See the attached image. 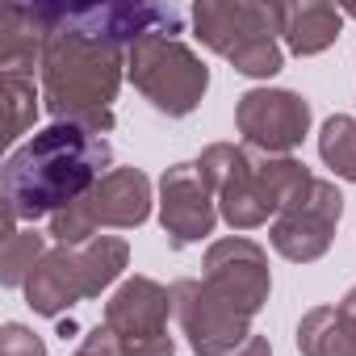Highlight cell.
Listing matches in <instances>:
<instances>
[{
    "label": "cell",
    "mask_w": 356,
    "mask_h": 356,
    "mask_svg": "<svg viewBox=\"0 0 356 356\" xmlns=\"http://www.w3.org/2000/svg\"><path fill=\"white\" fill-rule=\"evenodd\" d=\"M147 34H181V13L172 5L59 9L42 51V97L51 118L109 134L126 51Z\"/></svg>",
    "instance_id": "obj_1"
},
{
    "label": "cell",
    "mask_w": 356,
    "mask_h": 356,
    "mask_svg": "<svg viewBox=\"0 0 356 356\" xmlns=\"http://www.w3.org/2000/svg\"><path fill=\"white\" fill-rule=\"evenodd\" d=\"M109 168L105 134H92L72 122H55L17 147L5 163V239L17 235V222L55 218L76 206Z\"/></svg>",
    "instance_id": "obj_2"
},
{
    "label": "cell",
    "mask_w": 356,
    "mask_h": 356,
    "mask_svg": "<svg viewBox=\"0 0 356 356\" xmlns=\"http://www.w3.org/2000/svg\"><path fill=\"white\" fill-rule=\"evenodd\" d=\"M206 185L222 210V218L235 231H252L264 227L268 218L281 214V206L310 181L306 163L289 159V155H264L252 159L243 147L235 143H214L202 151L197 159Z\"/></svg>",
    "instance_id": "obj_3"
},
{
    "label": "cell",
    "mask_w": 356,
    "mask_h": 356,
    "mask_svg": "<svg viewBox=\"0 0 356 356\" xmlns=\"http://www.w3.org/2000/svg\"><path fill=\"white\" fill-rule=\"evenodd\" d=\"M126 260H130V248H126V239H113V235H97V239L76 243V248H55L30 273L26 298L38 314L55 318L67 306L109 289L122 277Z\"/></svg>",
    "instance_id": "obj_4"
},
{
    "label": "cell",
    "mask_w": 356,
    "mask_h": 356,
    "mask_svg": "<svg viewBox=\"0 0 356 356\" xmlns=\"http://www.w3.org/2000/svg\"><path fill=\"white\" fill-rule=\"evenodd\" d=\"M197 38L218 51L235 72L252 80H268L281 72V47H277V17L273 5H248V0H227V5H206L193 9Z\"/></svg>",
    "instance_id": "obj_5"
},
{
    "label": "cell",
    "mask_w": 356,
    "mask_h": 356,
    "mask_svg": "<svg viewBox=\"0 0 356 356\" xmlns=\"http://www.w3.org/2000/svg\"><path fill=\"white\" fill-rule=\"evenodd\" d=\"M126 72L134 88L168 118H185L206 97L210 72L206 63L176 38V34H147L126 51Z\"/></svg>",
    "instance_id": "obj_6"
},
{
    "label": "cell",
    "mask_w": 356,
    "mask_h": 356,
    "mask_svg": "<svg viewBox=\"0 0 356 356\" xmlns=\"http://www.w3.org/2000/svg\"><path fill=\"white\" fill-rule=\"evenodd\" d=\"M151 214V181L138 168H113L92 185V193H84L76 206H67L63 214L51 218V235L59 239V248H76L97 239L101 227H143Z\"/></svg>",
    "instance_id": "obj_7"
},
{
    "label": "cell",
    "mask_w": 356,
    "mask_h": 356,
    "mask_svg": "<svg viewBox=\"0 0 356 356\" xmlns=\"http://www.w3.org/2000/svg\"><path fill=\"white\" fill-rule=\"evenodd\" d=\"M339 214H343V193L331 181L310 176V181L281 206V214L273 218L268 239H273V248L285 260L310 264V260H318L331 248V235H335Z\"/></svg>",
    "instance_id": "obj_8"
},
{
    "label": "cell",
    "mask_w": 356,
    "mask_h": 356,
    "mask_svg": "<svg viewBox=\"0 0 356 356\" xmlns=\"http://www.w3.org/2000/svg\"><path fill=\"white\" fill-rule=\"evenodd\" d=\"M172 289L151 277H130L105 302V327L126 348V356H172L176 343L168 335Z\"/></svg>",
    "instance_id": "obj_9"
},
{
    "label": "cell",
    "mask_w": 356,
    "mask_h": 356,
    "mask_svg": "<svg viewBox=\"0 0 356 356\" xmlns=\"http://www.w3.org/2000/svg\"><path fill=\"white\" fill-rule=\"evenodd\" d=\"M202 285H206L218 302H227L231 310H239L243 318H256L260 306L268 302V289H273L264 248L252 243V239H243V235L210 243Z\"/></svg>",
    "instance_id": "obj_10"
},
{
    "label": "cell",
    "mask_w": 356,
    "mask_h": 356,
    "mask_svg": "<svg viewBox=\"0 0 356 356\" xmlns=\"http://www.w3.org/2000/svg\"><path fill=\"white\" fill-rule=\"evenodd\" d=\"M239 134L260 155H289L310 130V101L289 88H252L235 109Z\"/></svg>",
    "instance_id": "obj_11"
},
{
    "label": "cell",
    "mask_w": 356,
    "mask_h": 356,
    "mask_svg": "<svg viewBox=\"0 0 356 356\" xmlns=\"http://www.w3.org/2000/svg\"><path fill=\"white\" fill-rule=\"evenodd\" d=\"M172 310L181 318V331L189 335V348L197 356H235L256 331L252 318L218 302L202 281H176L172 285Z\"/></svg>",
    "instance_id": "obj_12"
},
{
    "label": "cell",
    "mask_w": 356,
    "mask_h": 356,
    "mask_svg": "<svg viewBox=\"0 0 356 356\" xmlns=\"http://www.w3.org/2000/svg\"><path fill=\"white\" fill-rule=\"evenodd\" d=\"M214 193L206 185V176L197 163H172L159 181V222L172 239V248L202 243L214 231Z\"/></svg>",
    "instance_id": "obj_13"
},
{
    "label": "cell",
    "mask_w": 356,
    "mask_h": 356,
    "mask_svg": "<svg viewBox=\"0 0 356 356\" xmlns=\"http://www.w3.org/2000/svg\"><path fill=\"white\" fill-rule=\"evenodd\" d=\"M59 22L55 5H9L0 13V67L9 76H30L34 63H42L47 38Z\"/></svg>",
    "instance_id": "obj_14"
},
{
    "label": "cell",
    "mask_w": 356,
    "mask_h": 356,
    "mask_svg": "<svg viewBox=\"0 0 356 356\" xmlns=\"http://www.w3.org/2000/svg\"><path fill=\"white\" fill-rule=\"evenodd\" d=\"M277 17V34L285 38V47L293 55H318L339 38L343 26V9L310 0V5H273Z\"/></svg>",
    "instance_id": "obj_15"
},
{
    "label": "cell",
    "mask_w": 356,
    "mask_h": 356,
    "mask_svg": "<svg viewBox=\"0 0 356 356\" xmlns=\"http://www.w3.org/2000/svg\"><path fill=\"white\" fill-rule=\"evenodd\" d=\"M298 348L302 356H356V335L343 327L335 306H314L298 323Z\"/></svg>",
    "instance_id": "obj_16"
},
{
    "label": "cell",
    "mask_w": 356,
    "mask_h": 356,
    "mask_svg": "<svg viewBox=\"0 0 356 356\" xmlns=\"http://www.w3.org/2000/svg\"><path fill=\"white\" fill-rule=\"evenodd\" d=\"M318 155L335 176L356 185V118H348V113L327 118L323 134H318Z\"/></svg>",
    "instance_id": "obj_17"
},
{
    "label": "cell",
    "mask_w": 356,
    "mask_h": 356,
    "mask_svg": "<svg viewBox=\"0 0 356 356\" xmlns=\"http://www.w3.org/2000/svg\"><path fill=\"white\" fill-rule=\"evenodd\" d=\"M0 92H5V143H17L34 118H38V92H34V80L30 76H9L0 80Z\"/></svg>",
    "instance_id": "obj_18"
},
{
    "label": "cell",
    "mask_w": 356,
    "mask_h": 356,
    "mask_svg": "<svg viewBox=\"0 0 356 356\" xmlns=\"http://www.w3.org/2000/svg\"><path fill=\"white\" fill-rule=\"evenodd\" d=\"M42 256H47V235H38V231H17L13 239H5V264H0V281H5L9 289L26 285Z\"/></svg>",
    "instance_id": "obj_19"
},
{
    "label": "cell",
    "mask_w": 356,
    "mask_h": 356,
    "mask_svg": "<svg viewBox=\"0 0 356 356\" xmlns=\"http://www.w3.org/2000/svg\"><path fill=\"white\" fill-rule=\"evenodd\" d=\"M0 356H47V343L22 323H5V331H0Z\"/></svg>",
    "instance_id": "obj_20"
},
{
    "label": "cell",
    "mask_w": 356,
    "mask_h": 356,
    "mask_svg": "<svg viewBox=\"0 0 356 356\" xmlns=\"http://www.w3.org/2000/svg\"><path fill=\"white\" fill-rule=\"evenodd\" d=\"M76 356H126V348H122V343L113 339V331L101 323L92 335H84V343L76 348Z\"/></svg>",
    "instance_id": "obj_21"
},
{
    "label": "cell",
    "mask_w": 356,
    "mask_h": 356,
    "mask_svg": "<svg viewBox=\"0 0 356 356\" xmlns=\"http://www.w3.org/2000/svg\"><path fill=\"white\" fill-rule=\"evenodd\" d=\"M235 356H273V343H268L264 335H252V339H248Z\"/></svg>",
    "instance_id": "obj_22"
},
{
    "label": "cell",
    "mask_w": 356,
    "mask_h": 356,
    "mask_svg": "<svg viewBox=\"0 0 356 356\" xmlns=\"http://www.w3.org/2000/svg\"><path fill=\"white\" fill-rule=\"evenodd\" d=\"M335 310H339V318H343V327H348V331L356 335V289H352V293H348V298H343V302H339Z\"/></svg>",
    "instance_id": "obj_23"
},
{
    "label": "cell",
    "mask_w": 356,
    "mask_h": 356,
    "mask_svg": "<svg viewBox=\"0 0 356 356\" xmlns=\"http://www.w3.org/2000/svg\"><path fill=\"white\" fill-rule=\"evenodd\" d=\"M343 13H348V17H356V5H352V9H343Z\"/></svg>",
    "instance_id": "obj_24"
}]
</instances>
